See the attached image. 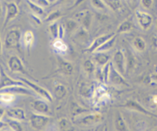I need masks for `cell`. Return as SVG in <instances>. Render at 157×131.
I'll list each match as a JSON object with an SVG mask.
<instances>
[{
    "mask_svg": "<svg viewBox=\"0 0 157 131\" xmlns=\"http://www.w3.org/2000/svg\"><path fill=\"white\" fill-rule=\"evenodd\" d=\"M33 2H35L36 4H38V6L42 7L43 9L45 7H48L50 5V2H48V0H34Z\"/></svg>",
    "mask_w": 157,
    "mask_h": 131,
    "instance_id": "obj_38",
    "label": "cell"
},
{
    "mask_svg": "<svg viewBox=\"0 0 157 131\" xmlns=\"http://www.w3.org/2000/svg\"><path fill=\"white\" fill-rule=\"evenodd\" d=\"M153 44H154V46L157 48V37H155L154 40H153Z\"/></svg>",
    "mask_w": 157,
    "mask_h": 131,
    "instance_id": "obj_44",
    "label": "cell"
},
{
    "mask_svg": "<svg viewBox=\"0 0 157 131\" xmlns=\"http://www.w3.org/2000/svg\"><path fill=\"white\" fill-rule=\"evenodd\" d=\"M104 120V116L100 113L84 114L74 119V123L81 127H90L101 123Z\"/></svg>",
    "mask_w": 157,
    "mask_h": 131,
    "instance_id": "obj_2",
    "label": "cell"
},
{
    "mask_svg": "<svg viewBox=\"0 0 157 131\" xmlns=\"http://www.w3.org/2000/svg\"><path fill=\"white\" fill-rule=\"evenodd\" d=\"M107 8L111 9L113 12H117L121 9L123 5L121 0H103Z\"/></svg>",
    "mask_w": 157,
    "mask_h": 131,
    "instance_id": "obj_27",
    "label": "cell"
},
{
    "mask_svg": "<svg viewBox=\"0 0 157 131\" xmlns=\"http://www.w3.org/2000/svg\"><path fill=\"white\" fill-rule=\"evenodd\" d=\"M6 1H7V2H12V1H11V0H6Z\"/></svg>",
    "mask_w": 157,
    "mask_h": 131,
    "instance_id": "obj_47",
    "label": "cell"
},
{
    "mask_svg": "<svg viewBox=\"0 0 157 131\" xmlns=\"http://www.w3.org/2000/svg\"><path fill=\"white\" fill-rule=\"evenodd\" d=\"M94 131H98V130H94Z\"/></svg>",
    "mask_w": 157,
    "mask_h": 131,
    "instance_id": "obj_48",
    "label": "cell"
},
{
    "mask_svg": "<svg viewBox=\"0 0 157 131\" xmlns=\"http://www.w3.org/2000/svg\"><path fill=\"white\" fill-rule=\"evenodd\" d=\"M112 64L118 72H120L122 75H125L127 68V58L124 51L121 49L116 51L113 56Z\"/></svg>",
    "mask_w": 157,
    "mask_h": 131,
    "instance_id": "obj_4",
    "label": "cell"
},
{
    "mask_svg": "<svg viewBox=\"0 0 157 131\" xmlns=\"http://www.w3.org/2000/svg\"><path fill=\"white\" fill-rule=\"evenodd\" d=\"M58 0H48V2H50V4L51 3H55V2H58Z\"/></svg>",
    "mask_w": 157,
    "mask_h": 131,
    "instance_id": "obj_45",
    "label": "cell"
},
{
    "mask_svg": "<svg viewBox=\"0 0 157 131\" xmlns=\"http://www.w3.org/2000/svg\"><path fill=\"white\" fill-rule=\"evenodd\" d=\"M2 43L1 35H0V55H1L2 53Z\"/></svg>",
    "mask_w": 157,
    "mask_h": 131,
    "instance_id": "obj_43",
    "label": "cell"
},
{
    "mask_svg": "<svg viewBox=\"0 0 157 131\" xmlns=\"http://www.w3.org/2000/svg\"><path fill=\"white\" fill-rule=\"evenodd\" d=\"M151 80H152V81H153V82H155V83H156V84H157V73L152 75Z\"/></svg>",
    "mask_w": 157,
    "mask_h": 131,
    "instance_id": "obj_40",
    "label": "cell"
},
{
    "mask_svg": "<svg viewBox=\"0 0 157 131\" xmlns=\"http://www.w3.org/2000/svg\"><path fill=\"white\" fill-rule=\"evenodd\" d=\"M15 100V95L9 92H0V101L5 104H11Z\"/></svg>",
    "mask_w": 157,
    "mask_h": 131,
    "instance_id": "obj_34",
    "label": "cell"
},
{
    "mask_svg": "<svg viewBox=\"0 0 157 131\" xmlns=\"http://www.w3.org/2000/svg\"><path fill=\"white\" fill-rule=\"evenodd\" d=\"M25 1L28 6H29V9L32 12V14H34V15H37L38 17L44 15V10L42 7L39 6L38 4H36L35 2L32 1V0H25Z\"/></svg>",
    "mask_w": 157,
    "mask_h": 131,
    "instance_id": "obj_23",
    "label": "cell"
},
{
    "mask_svg": "<svg viewBox=\"0 0 157 131\" xmlns=\"http://www.w3.org/2000/svg\"><path fill=\"white\" fill-rule=\"evenodd\" d=\"M59 127L61 131H76L72 123L65 118H61L59 121Z\"/></svg>",
    "mask_w": 157,
    "mask_h": 131,
    "instance_id": "obj_29",
    "label": "cell"
},
{
    "mask_svg": "<svg viewBox=\"0 0 157 131\" xmlns=\"http://www.w3.org/2000/svg\"><path fill=\"white\" fill-rule=\"evenodd\" d=\"M76 32V34H75L76 39L80 42L85 43L88 39V32H87V29L81 27V29H78Z\"/></svg>",
    "mask_w": 157,
    "mask_h": 131,
    "instance_id": "obj_31",
    "label": "cell"
},
{
    "mask_svg": "<svg viewBox=\"0 0 157 131\" xmlns=\"http://www.w3.org/2000/svg\"><path fill=\"white\" fill-rule=\"evenodd\" d=\"M83 68H84V71L87 75H92V74L95 72V70L97 68V65L94 62L93 60L87 59L84 61V64H83Z\"/></svg>",
    "mask_w": 157,
    "mask_h": 131,
    "instance_id": "obj_30",
    "label": "cell"
},
{
    "mask_svg": "<svg viewBox=\"0 0 157 131\" xmlns=\"http://www.w3.org/2000/svg\"><path fill=\"white\" fill-rule=\"evenodd\" d=\"M21 32L19 29H12L8 32L5 38V46L9 49L19 50L21 45Z\"/></svg>",
    "mask_w": 157,
    "mask_h": 131,
    "instance_id": "obj_3",
    "label": "cell"
},
{
    "mask_svg": "<svg viewBox=\"0 0 157 131\" xmlns=\"http://www.w3.org/2000/svg\"><path fill=\"white\" fill-rule=\"evenodd\" d=\"M19 81H21L26 87H29V89L32 91L34 93H35V94L38 97H39L40 98H42V99L45 100L48 102L51 103L53 101V95L47 90L44 87H41L39 84H38L37 83L33 82L31 80L27 79L25 78H23V77H19Z\"/></svg>",
    "mask_w": 157,
    "mask_h": 131,
    "instance_id": "obj_1",
    "label": "cell"
},
{
    "mask_svg": "<svg viewBox=\"0 0 157 131\" xmlns=\"http://www.w3.org/2000/svg\"><path fill=\"white\" fill-rule=\"evenodd\" d=\"M116 39L117 35H114L112 38H110V39L107 40L106 42H104L101 47L98 48L95 52H107L109 50H110V49L113 47V45L115 44V42H116Z\"/></svg>",
    "mask_w": 157,
    "mask_h": 131,
    "instance_id": "obj_24",
    "label": "cell"
},
{
    "mask_svg": "<svg viewBox=\"0 0 157 131\" xmlns=\"http://www.w3.org/2000/svg\"><path fill=\"white\" fill-rule=\"evenodd\" d=\"M0 92H9V93L13 94H20L26 95V96L37 97L35 93H34L31 89L26 87L25 85H15L12 87H5L0 90Z\"/></svg>",
    "mask_w": 157,
    "mask_h": 131,
    "instance_id": "obj_8",
    "label": "cell"
},
{
    "mask_svg": "<svg viewBox=\"0 0 157 131\" xmlns=\"http://www.w3.org/2000/svg\"><path fill=\"white\" fill-rule=\"evenodd\" d=\"M80 94L84 98H90L92 94H94V91L92 89V85L88 84H83L80 88Z\"/></svg>",
    "mask_w": 157,
    "mask_h": 131,
    "instance_id": "obj_33",
    "label": "cell"
},
{
    "mask_svg": "<svg viewBox=\"0 0 157 131\" xmlns=\"http://www.w3.org/2000/svg\"><path fill=\"white\" fill-rule=\"evenodd\" d=\"M133 45L137 52H143L147 48V43L141 37H136L133 41Z\"/></svg>",
    "mask_w": 157,
    "mask_h": 131,
    "instance_id": "obj_25",
    "label": "cell"
},
{
    "mask_svg": "<svg viewBox=\"0 0 157 131\" xmlns=\"http://www.w3.org/2000/svg\"><path fill=\"white\" fill-rule=\"evenodd\" d=\"M9 124L12 131H24L22 125H21L19 121L12 120V121H9Z\"/></svg>",
    "mask_w": 157,
    "mask_h": 131,
    "instance_id": "obj_37",
    "label": "cell"
},
{
    "mask_svg": "<svg viewBox=\"0 0 157 131\" xmlns=\"http://www.w3.org/2000/svg\"><path fill=\"white\" fill-rule=\"evenodd\" d=\"M7 114L12 120L17 121H25L26 120V114L25 110L20 107H12L7 110Z\"/></svg>",
    "mask_w": 157,
    "mask_h": 131,
    "instance_id": "obj_17",
    "label": "cell"
},
{
    "mask_svg": "<svg viewBox=\"0 0 157 131\" xmlns=\"http://www.w3.org/2000/svg\"><path fill=\"white\" fill-rule=\"evenodd\" d=\"M90 2H91L92 6L98 11L107 12V9H108V8L103 0H90Z\"/></svg>",
    "mask_w": 157,
    "mask_h": 131,
    "instance_id": "obj_36",
    "label": "cell"
},
{
    "mask_svg": "<svg viewBox=\"0 0 157 131\" xmlns=\"http://www.w3.org/2000/svg\"><path fill=\"white\" fill-rule=\"evenodd\" d=\"M104 131H107V127H105V128H104Z\"/></svg>",
    "mask_w": 157,
    "mask_h": 131,
    "instance_id": "obj_46",
    "label": "cell"
},
{
    "mask_svg": "<svg viewBox=\"0 0 157 131\" xmlns=\"http://www.w3.org/2000/svg\"><path fill=\"white\" fill-rule=\"evenodd\" d=\"M152 102H153V104H154V105L157 106V95L153 96V98H152Z\"/></svg>",
    "mask_w": 157,
    "mask_h": 131,
    "instance_id": "obj_41",
    "label": "cell"
},
{
    "mask_svg": "<svg viewBox=\"0 0 157 131\" xmlns=\"http://www.w3.org/2000/svg\"><path fill=\"white\" fill-rule=\"evenodd\" d=\"M121 107H124V108L126 109H128V110L137 111L139 112V113L148 115V116H153V114L151 113V112L147 110L145 107H143V106L141 105L140 104H139L137 101H133V100H129V101H126V102L124 103V104H122Z\"/></svg>",
    "mask_w": 157,
    "mask_h": 131,
    "instance_id": "obj_15",
    "label": "cell"
},
{
    "mask_svg": "<svg viewBox=\"0 0 157 131\" xmlns=\"http://www.w3.org/2000/svg\"><path fill=\"white\" fill-rule=\"evenodd\" d=\"M15 85H25L19 80H15L9 77L2 68H0V90L5 87Z\"/></svg>",
    "mask_w": 157,
    "mask_h": 131,
    "instance_id": "obj_12",
    "label": "cell"
},
{
    "mask_svg": "<svg viewBox=\"0 0 157 131\" xmlns=\"http://www.w3.org/2000/svg\"><path fill=\"white\" fill-rule=\"evenodd\" d=\"M107 83H110V84L113 86H117V87H128L129 84L126 79L124 78V75H121L120 72L117 71V69L113 67V64H110V73H109L108 80Z\"/></svg>",
    "mask_w": 157,
    "mask_h": 131,
    "instance_id": "obj_5",
    "label": "cell"
},
{
    "mask_svg": "<svg viewBox=\"0 0 157 131\" xmlns=\"http://www.w3.org/2000/svg\"><path fill=\"white\" fill-rule=\"evenodd\" d=\"M114 35H116V34H115L114 32H112V33L104 34V35H100V36H98V38H96L93 41H92L91 44L87 48L86 51H87V52H89V53H94L98 48L101 47L104 42H106L107 40H109L110 38H112Z\"/></svg>",
    "mask_w": 157,
    "mask_h": 131,
    "instance_id": "obj_11",
    "label": "cell"
},
{
    "mask_svg": "<svg viewBox=\"0 0 157 131\" xmlns=\"http://www.w3.org/2000/svg\"><path fill=\"white\" fill-rule=\"evenodd\" d=\"M133 29V24L129 20H124L123 22H121L119 25L117 29V33L118 34H123V33H127V32H130L131 29Z\"/></svg>",
    "mask_w": 157,
    "mask_h": 131,
    "instance_id": "obj_26",
    "label": "cell"
},
{
    "mask_svg": "<svg viewBox=\"0 0 157 131\" xmlns=\"http://www.w3.org/2000/svg\"><path fill=\"white\" fill-rule=\"evenodd\" d=\"M135 15H136L138 23L143 29L147 30L150 27L153 22V18L150 14L140 10H136L135 12Z\"/></svg>",
    "mask_w": 157,
    "mask_h": 131,
    "instance_id": "obj_14",
    "label": "cell"
},
{
    "mask_svg": "<svg viewBox=\"0 0 157 131\" xmlns=\"http://www.w3.org/2000/svg\"><path fill=\"white\" fill-rule=\"evenodd\" d=\"M35 43V35L31 30H27L21 35V44L26 50L29 51Z\"/></svg>",
    "mask_w": 157,
    "mask_h": 131,
    "instance_id": "obj_19",
    "label": "cell"
},
{
    "mask_svg": "<svg viewBox=\"0 0 157 131\" xmlns=\"http://www.w3.org/2000/svg\"><path fill=\"white\" fill-rule=\"evenodd\" d=\"M2 13H3L2 6V3H1V2H0V18H1L2 15Z\"/></svg>",
    "mask_w": 157,
    "mask_h": 131,
    "instance_id": "obj_42",
    "label": "cell"
},
{
    "mask_svg": "<svg viewBox=\"0 0 157 131\" xmlns=\"http://www.w3.org/2000/svg\"><path fill=\"white\" fill-rule=\"evenodd\" d=\"M78 28H79V23L75 19L69 18V19L66 21L64 29H65L66 32H67L68 33H72L74 32H76L78 29Z\"/></svg>",
    "mask_w": 157,
    "mask_h": 131,
    "instance_id": "obj_28",
    "label": "cell"
},
{
    "mask_svg": "<svg viewBox=\"0 0 157 131\" xmlns=\"http://www.w3.org/2000/svg\"><path fill=\"white\" fill-rule=\"evenodd\" d=\"M59 67L62 73L66 75H71L74 72V66L70 61L65 59L60 58L59 59Z\"/></svg>",
    "mask_w": 157,
    "mask_h": 131,
    "instance_id": "obj_21",
    "label": "cell"
},
{
    "mask_svg": "<svg viewBox=\"0 0 157 131\" xmlns=\"http://www.w3.org/2000/svg\"><path fill=\"white\" fill-rule=\"evenodd\" d=\"M8 65L9 69L13 73L25 74V67L21 58L17 55H12L10 57L8 61Z\"/></svg>",
    "mask_w": 157,
    "mask_h": 131,
    "instance_id": "obj_9",
    "label": "cell"
},
{
    "mask_svg": "<svg viewBox=\"0 0 157 131\" xmlns=\"http://www.w3.org/2000/svg\"><path fill=\"white\" fill-rule=\"evenodd\" d=\"M59 25L58 21L50 23L48 27L49 32L53 39L59 38Z\"/></svg>",
    "mask_w": 157,
    "mask_h": 131,
    "instance_id": "obj_32",
    "label": "cell"
},
{
    "mask_svg": "<svg viewBox=\"0 0 157 131\" xmlns=\"http://www.w3.org/2000/svg\"><path fill=\"white\" fill-rule=\"evenodd\" d=\"M52 46V48L54 49V51L56 53L61 55L66 54L67 52V51H68V46H67V44L63 41V39H61V38L54 39Z\"/></svg>",
    "mask_w": 157,
    "mask_h": 131,
    "instance_id": "obj_20",
    "label": "cell"
},
{
    "mask_svg": "<svg viewBox=\"0 0 157 131\" xmlns=\"http://www.w3.org/2000/svg\"><path fill=\"white\" fill-rule=\"evenodd\" d=\"M154 131H157V130H154Z\"/></svg>",
    "mask_w": 157,
    "mask_h": 131,
    "instance_id": "obj_49",
    "label": "cell"
},
{
    "mask_svg": "<svg viewBox=\"0 0 157 131\" xmlns=\"http://www.w3.org/2000/svg\"><path fill=\"white\" fill-rule=\"evenodd\" d=\"M141 4L146 9H149L151 7L153 4V0H141Z\"/></svg>",
    "mask_w": 157,
    "mask_h": 131,
    "instance_id": "obj_39",
    "label": "cell"
},
{
    "mask_svg": "<svg viewBox=\"0 0 157 131\" xmlns=\"http://www.w3.org/2000/svg\"><path fill=\"white\" fill-rule=\"evenodd\" d=\"M113 124H114V128L116 131H130L128 125H127L122 113H121L120 111H117L115 114Z\"/></svg>",
    "mask_w": 157,
    "mask_h": 131,
    "instance_id": "obj_18",
    "label": "cell"
},
{
    "mask_svg": "<svg viewBox=\"0 0 157 131\" xmlns=\"http://www.w3.org/2000/svg\"><path fill=\"white\" fill-rule=\"evenodd\" d=\"M93 56V61L98 67H104L110 62V55L107 52H94Z\"/></svg>",
    "mask_w": 157,
    "mask_h": 131,
    "instance_id": "obj_16",
    "label": "cell"
},
{
    "mask_svg": "<svg viewBox=\"0 0 157 131\" xmlns=\"http://www.w3.org/2000/svg\"><path fill=\"white\" fill-rule=\"evenodd\" d=\"M19 13L18 5L15 2H9L6 4V15L4 20V27L7 25L11 21L16 18Z\"/></svg>",
    "mask_w": 157,
    "mask_h": 131,
    "instance_id": "obj_10",
    "label": "cell"
},
{
    "mask_svg": "<svg viewBox=\"0 0 157 131\" xmlns=\"http://www.w3.org/2000/svg\"><path fill=\"white\" fill-rule=\"evenodd\" d=\"M50 121V116L38 113H32L31 114L30 118H29V122H30L31 126L34 129L38 130L44 129L49 124Z\"/></svg>",
    "mask_w": 157,
    "mask_h": 131,
    "instance_id": "obj_6",
    "label": "cell"
},
{
    "mask_svg": "<svg viewBox=\"0 0 157 131\" xmlns=\"http://www.w3.org/2000/svg\"><path fill=\"white\" fill-rule=\"evenodd\" d=\"M54 97L58 100H62L67 95V90L64 84H58L54 87Z\"/></svg>",
    "mask_w": 157,
    "mask_h": 131,
    "instance_id": "obj_22",
    "label": "cell"
},
{
    "mask_svg": "<svg viewBox=\"0 0 157 131\" xmlns=\"http://www.w3.org/2000/svg\"><path fill=\"white\" fill-rule=\"evenodd\" d=\"M31 107L33 109L35 113L41 114L50 116L52 114L50 106L48 102L42 98H38L35 99L31 103Z\"/></svg>",
    "mask_w": 157,
    "mask_h": 131,
    "instance_id": "obj_7",
    "label": "cell"
},
{
    "mask_svg": "<svg viewBox=\"0 0 157 131\" xmlns=\"http://www.w3.org/2000/svg\"><path fill=\"white\" fill-rule=\"evenodd\" d=\"M61 16V12L59 10H55L52 12L51 13H49L48 15L46 16V18H44V21L49 23L55 22L57 21Z\"/></svg>",
    "mask_w": 157,
    "mask_h": 131,
    "instance_id": "obj_35",
    "label": "cell"
},
{
    "mask_svg": "<svg viewBox=\"0 0 157 131\" xmlns=\"http://www.w3.org/2000/svg\"><path fill=\"white\" fill-rule=\"evenodd\" d=\"M75 20L82 25V28L88 30L91 25L92 14L90 11L84 10L78 12L75 15Z\"/></svg>",
    "mask_w": 157,
    "mask_h": 131,
    "instance_id": "obj_13",
    "label": "cell"
}]
</instances>
